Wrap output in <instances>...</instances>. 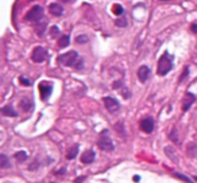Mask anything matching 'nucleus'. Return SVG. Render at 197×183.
I'll use <instances>...</instances> for the list:
<instances>
[{
    "instance_id": "nucleus-1",
    "label": "nucleus",
    "mask_w": 197,
    "mask_h": 183,
    "mask_svg": "<svg viewBox=\"0 0 197 183\" xmlns=\"http://www.w3.org/2000/svg\"><path fill=\"white\" fill-rule=\"evenodd\" d=\"M58 62L62 65V66H67V67H76L77 62H80V57L78 53L76 50L67 51L65 54H61L58 57Z\"/></svg>"
},
{
    "instance_id": "nucleus-2",
    "label": "nucleus",
    "mask_w": 197,
    "mask_h": 183,
    "mask_svg": "<svg viewBox=\"0 0 197 183\" xmlns=\"http://www.w3.org/2000/svg\"><path fill=\"white\" fill-rule=\"evenodd\" d=\"M171 67H173V57L166 51L158 61V74L159 76H166L171 70Z\"/></svg>"
},
{
    "instance_id": "nucleus-3",
    "label": "nucleus",
    "mask_w": 197,
    "mask_h": 183,
    "mask_svg": "<svg viewBox=\"0 0 197 183\" xmlns=\"http://www.w3.org/2000/svg\"><path fill=\"white\" fill-rule=\"evenodd\" d=\"M97 145H98V148H101L103 151H107V152H112L115 149L114 142L109 137L107 129H104L103 132L100 133V137H98V140H97Z\"/></svg>"
},
{
    "instance_id": "nucleus-4",
    "label": "nucleus",
    "mask_w": 197,
    "mask_h": 183,
    "mask_svg": "<svg viewBox=\"0 0 197 183\" xmlns=\"http://www.w3.org/2000/svg\"><path fill=\"white\" fill-rule=\"evenodd\" d=\"M42 18H43V8H42L41 5H34L31 10L27 12L26 20L36 23V22L42 20Z\"/></svg>"
},
{
    "instance_id": "nucleus-5",
    "label": "nucleus",
    "mask_w": 197,
    "mask_h": 183,
    "mask_svg": "<svg viewBox=\"0 0 197 183\" xmlns=\"http://www.w3.org/2000/svg\"><path fill=\"white\" fill-rule=\"evenodd\" d=\"M31 59H32V62H35V63H42V62H45L47 59V50L45 47H42V46H36L35 49L32 50Z\"/></svg>"
},
{
    "instance_id": "nucleus-6",
    "label": "nucleus",
    "mask_w": 197,
    "mask_h": 183,
    "mask_svg": "<svg viewBox=\"0 0 197 183\" xmlns=\"http://www.w3.org/2000/svg\"><path fill=\"white\" fill-rule=\"evenodd\" d=\"M103 101H104V105H105V108H107L108 112L115 113V112H118V111L120 109L119 101H118L116 98H114V97H104Z\"/></svg>"
},
{
    "instance_id": "nucleus-7",
    "label": "nucleus",
    "mask_w": 197,
    "mask_h": 183,
    "mask_svg": "<svg viewBox=\"0 0 197 183\" xmlns=\"http://www.w3.org/2000/svg\"><path fill=\"white\" fill-rule=\"evenodd\" d=\"M196 101V94L194 93H190V92H188L184 96V101H182V111L184 112H188L190 107H192L193 104Z\"/></svg>"
},
{
    "instance_id": "nucleus-8",
    "label": "nucleus",
    "mask_w": 197,
    "mask_h": 183,
    "mask_svg": "<svg viewBox=\"0 0 197 183\" xmlns=\"http://www.w3.org/2000/svg\"><path fill=\"white\" fill-rule=\"evenodd\" d=\"M140 129L145 133H151L154 131V118L153 117H145L140 121Z\"/></svg>"
},
{
    "instance_id": "nucleus-9",
    "label": "nucleus",
    "mask_w": 197,
    "mask_h": 183,
    "mask_svg": "<svg viewBox=\"0 0 197 183\" xmlns=\"http://www.w3.org/2000/svg\"><path fill=\"white\" fill-rule=\"evenodd\" d=\"M39 92H41L42 100H45V101H46L47 98L50 97L52 92H53L52 84H49V82H41V84H39Z\"/></svg>"
},
{
    "instance_id": "nucleus-10",
    "label": "nucleus",
    "mask_w": 197,
    "mask_h": 183,
    "mask_svg": "<svg viewBox=\"0 0 197 183\" xmlns=\"http://www.w3.org/2000/svg\"><path fill=\"white\" fill-rule=\"evenodd\" d=\"M95 159H96V153H95L93 149H87V151L81 155V162H83L84 164H91V163L95 162Z\"/></svg>"
},
{
    "instance_id": "nucleus-11",
    "label": "nucleus",
    "mask_w": 197,
    "mask_h": 183,
    "mask_svg": "<svg viewBox=\"0 0 197 183\" xmlns=\"http://www.w3.org/2000/svg\"><path fill=\"white\" fill-rule=\"evenodd\" d=\"M149 77H150V69H149V66L143 65V66H140L139 69H138V78H139L140 82L145 84V82L149 80Z\"/></svg>"
},
{
    "instance_id": "nucleus-12",
    "label": "nucleus",
    "mask_w": 197,
    "mask_h": 183,
    "mask_svg": "<svg viewBox=\"0 0 197 183\" xmlns=\"http://www.w3.org/2000/svg\"><path fill=\"white\" fill-rule=\"evenodd\" d=\"M46 28H47V22L46 20H39V22H36V23H34V30H35V32L38 34V36H43Z\"/></svg>"
},
{
    "instance_id": "nucleus-13",
    "label": "nucleus",
    "mask_w": 197,
    "mask_h": 183,
    "mask_svg": "<svg viewBox=\"0 0 197 183\" xmlns=\"http://www.w3.org/2000/svg\"><path fill=\"white\" fill-rule=\"evenodd\" d=\"M49 11L53 16H61L63 14V7L59 3H53L49 5Z\"/></svg>"
},
{
    "instance_id": "nucleus-14",
    "label": "nucleus",
    "mask_w": 197,
    "mask_h": 183,
    "mask_svg": "<svg viewBox=\"0 0 197 183\" xmlns=\"http://www.w3.org/2000/svg\"><path fill=\"white\" fill-rule=\"evenodd\" d=\"M19 107L24 111V112H30L32 109V107H34V104H32V101L30 100V98H27V97H24V98H22L20 102H19Z\"/></svg>"
},
{
    "instance_id": "nucleus-15",
    "label": "nucleus",
    "mask_w": 197,
    "mask_h": 183,
    "mask_svg": "<svg viewBox=\"0 0 197 183\" xmlns=\"http://www.w3.org/2000/svg\"><path fill=\"white\" fill-rule=\"evenodd\" d=\"M1 113L4 116H8V117H16L18 116V112H16L12 105H5V107L1 108Z\"/></svg>"
},
{
    "instance_id": "nucleus-16",
    "label": "nucleus",
    "mask_w": 197,
    "mask_h": 183,
    "mask_svg": "<svg viewBox=\"0 0 197 183\" xmlns=\"http://www.w3.org/2000/svg\"><path fill=\"white\" fill-rule=\"evenodd\" d=\"M57 43H58V47H59V49H65V47H67L69 43H70V38H69V35L59 36V39H58Z\"/></svg>"
},
{
    "instance_id": "nucleus-17",
    "label": "nucleus",
    "mask_w": 197,
    "mask_h": 183,
    "mask_svg": "<svg viewBox=\"0 0 197 183\" xmlns=\"http://www.w3.org/2000/svg\"><path fill=\"white\" fill-rule=\"evenodd\" d=\"M11 167V162L8 156H5L4 153H1L0 155V168H8Z\"/></svg>"
},
{
    "instance_id": "nucleus-18",
    "label": "nucleus",
    "mask_w": 197,
    "mask_h": 183,
    "mask_svg": "<svg viewBox=\"0 0 197 183\" xmlns=\"http://www.w3.org/2000/svg\"><path fill=\"white\" fill-rule=\"evenodd\" d=\"M77 153H78V145L76 144V145H73V147L69 149V152L66 153V158L69 159V160H72V159H74L77 156Z\"/></svg>"
},
{
    "instance_id": "nucleus-19",
    "label": "nucleus",
    "mask_w": 197,
    "mask_h": 183,
    "mask_svg": "<svg viewBox=\"0 0 197 183\" xmlns=\"http://www.w3.org/2000/svg\"><path fill=\"white\" fill-rule=\"evenodd\" d=\"M165 152H166V155H167V156H169V158L171 159V160H174V163L178 162L176 152H174V149H173L171 147H166V148H165Z\"/></svg>"
},
{
    "instance_id": "nucleus-20",
    "label": "nucleus",
    "mask_w": 197,
    "mask_h": 183,
    "mask_svg": "<svg viewBox=\"0 0 197 183\" xmlns=\"http://www.w3.org/2000/svg\"><path fill=\"white\" fill-rule=\"evenodd\" d=\"M173 176L177 179H181L182 182L185 183H193V180L190 178H188L186 175H184V174H180V172H173Z\"/></svg>"
},
{
    "instance_id": "nucleus-21",
    "label": "nucleus",
    "mask_w": 197,
    "mask_h": 183,
    "mask_svg": "<svg viewBox=\"0 0 197 183\" xmlns=\"http://www.w3.org/2000/svg\"><path fill=\"white\" fill-rule=\"evenodd\" d=\"M14 158H15L18 162H24L27 159V153H26V151H18V152H15Z\"/></svg>"
},
{
    "instance_id": "nucleus-22",
    "label": "nucleus",
    "mask_w": 197,
    "mask_h": 183,
    "mask_svg": "<svg viewBox=\"0 0 197 183\" xmlns=\"http://www.w3.org/2000/svg\"><path fill=\"white\" fill-rule=\"evenodd\" d=\"M115 129H116V132L118 133H120L123 137H126L124 128H123V122H118V124H115Z\"/></svg>"
},
{
    "instance_id": "nucleus-23",
    "label": "nucleus",
    "mask_w": 197,
    "mask_h": 183,
    "mask_svg": "<svg viewBox=\"0 0 197 183\" xmlns=\"http://www.w3.org/2000/svg\"><path fill=\"white\" fill-rule=\"evenodd\" d=\"M112 10H114V14L115 15H123V7L122 5H119V4H115L114 7H112Z\"/></svg>"
},
{
    "instance_id": "nucleus-24",
    "label": "nucleus",
    "mask_w": 197,
    "mask_h": 183,
    "mask_svg": "<svg viewBox=\"0 0 197 183\" xmlns=\"http://www.w3.org/2000/svg\"><path fill=\"white\" fill-rule=\"evenodd\" d=\"M76 42H77L78 45H84V43L88 42V36L87 35H78V36H76Z\"/></svg>"
},
{
    "instance_id": "nucleus-25",
    "label": "nucleus",
    "mask_w": 197,
    "mask_h": 183,
    "mask_svg": "<svg viewBox=\"0 0 197 183\" xmlns=\"http://www.w3.org/2000/svg\"><path fill=\"white\" fill-rule=\"evenodd\" d=\"M50 35H52L53 38H57V36L59 35V28H58L57 26H53L52 28H50Z\"/></svg>"
},
{
    "instance_id": "nucleus-26",
    "label": "nucleus",
    "mask_w": 197,
    "mask_h": 183,
    "mask_svg": "<svg viewBox=\"0 0 197 183\" xmlns=\"http://www.w3.org/2000/svg\"><path fill=\"white\" fill-rule=\"evenodd\" d=\"M170 139L174 143H177V144L180 143V140H178V136H177V129H176V128H174V129H173V131L170 132Z\"/></svg>"
},
{
    "instance_id": "nucleus-27",
    "label": "nucleus",
    "mask_w": 197,
    "mask_h": 183,
    "mask_svg": "<svg viewBox=\"0 0 197 183\" xmlns=\"http://www.w3.org/2000/svg\"><path fill=\"white\" fill-rule=\"evenodd\" d=\"M116 26L118 27H126L127 26V19H124V18L123 19H118L116 20Z\"/></svg>"
},
{
    "instance_id": "nucleus-28",
    "label": "nucleus",
    "mask_w": 197,
    "mask_h": 183,
    "mask_svg": "<svg viewBox=\"0 0 197 183\" xmlns=\"http://www.w3.org/2000/svg\"><path fill=\"white\" fill-rule=\"evenodd\" d=\"M188 74H189V67H185V71L182 73V76H181V78H180V82H182L185 78L188 77Z\"/></svg>"
},
{
    "instance_id": "nucleus-29",
    "label": "nucleus",
    "mask_w": 197,
    "mask_h": 183,
    "mask_svg": "<svg viewBox=\"0 0 197 183\" xmlns=\"http://www.w3.org/2000/svg\"><path fill=\"white\" fill-rule=\"evenodd\" d=\"M20 84L24 85V86H30V81L27 78H24V77H20Z\"/></svg>"
},
{
    "instance_id": "nucleus-30",
    "label": "nucleus",
    "mask_w": 197,
    "mask_h": 183,
    "mask_svg": "<svg viewBox=\"0 0 197 183\" xmlns=\"http://www.w3.org/2000/svg\"><path fill=\"white\" fill-rule=\"evenodd\" d=\"M56 175H63V174H66V168H59L58 171H54Z\"/></svg>"
},
{
    "instance_id": "nucleus-31",
    "label": "nucleus",
    "mask_w": 197,
    "mask_h": 183,
    "mask_svg": "<svg viewBox=\"0 0 197 183\" xmlns=\"http://www.w3.org/2000/svg\"><path fill=\"white\" fill-rule=\"evenodd\" d=\"M85 179H87V176H78V178L74 179V183H83Z\"/></svg>"
},
{
    "instance_id": "nucleus-32",
    "label": "nucleus",
    "mask_w": 197,
    "mask_h": 183,
    "mask_svg": "<svg viewBox=\"0 0 197 183\" xmlns=\"http://www.w3.org/2000/svg\"><path fill=\"white\" fill-rule=\"evenodd\" d=\"M190 28H192V31L194 32V34H197V22H196V23H193Z\"/></svg>"
},
{
    "instance_id": "nucleus-33",
    "label": "nucleus",
    "mask_w": 197,
    "mask_h": 183,
    "mask_svg": "<svg viewBox=\"0 0 197 183\" xmlns=\"http://www.w3.org/2000/svg\"><path fill=\"white\" fill-rule=\"evenodd\" d=\"M132 179H134V182H136V183L140 182V176H139V175H134V178H132Z\"/></svg>"
},
{
    "instance_id": "nucleus-34",
    "label": "nucleus",
    "mask_w": 197,
    "mask_h": 183,
    "mask_svg": "<svg viewBox=\"0 0 197 183\" xmlns=\"http://www.w3.org/2000/svg\"><path fill=\"white\" fill-rule=\"evenodd\" d=\"M159 1H169V0H159Z\"/></svg>"
},
{
    "instance_id": "nucleus-35",
    "label": "nucleus",
    "mask_w": 197,
    "mask_h": 183,
    "mask_svg": "<svg viewBox=\"0 0 197 183\" xmlns=\"http://www.w3.org/2000/svg\"><path fill=\"white\" fill-rule=\"evenodd\" d=\"M194 180H197V176H194Z\"/></svg>"
},
{
    "instance_id": "nucleus-36",
    "label": "nucleus",
    "mask_w": 197,
    "mask_h": 183,
    "mask_svg": "<svg viewBox=\"0 0 197 183\" xmlns=\"http://www.w3.org/2000/svg\"><path fill=\"white\" fill-rule=\"evenodd\" d=\"M66 1H70V0H66Z\"/></svg>"
}]
</instances>
